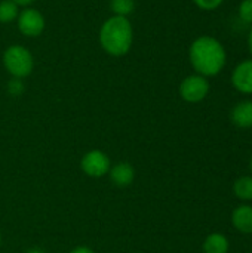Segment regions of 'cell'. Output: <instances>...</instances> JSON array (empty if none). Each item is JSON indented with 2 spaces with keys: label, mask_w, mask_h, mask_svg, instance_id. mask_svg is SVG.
I'll list each match as a JSON object with an SVG mask.
<instances>
[{
  "label": "cell",
  "mask_w": 252,
  "mask_h": 253,
  "mask_svg": "<svg viewBox=\"0 0 252 253\" xmlns=\"http://www.w3.org/2000/svg\"><path fill=\"white\" fill-rule=\"evenodd\" d=\"M189 59L196 74L208 79L224 70L227 64V52L218 39L212 36H199L190 44Z\"/></svg>",
  "instance_id": "obj_1"
},
{
  "label": "cell",
  "mask_w": 252,
  "mask_h": 253,
  "mask_svg": "<svg viewBox=\"0 0 252 253\" xmlns=\"http://www.w3.org/2000/svg\"><path fill=\"white\" fill-rule=\"evenodd\" d=\"M134 42L132 24L125 16H116L105 19L100 30V43L101 47L111 56L126 55Z\"/></svg>",
  "instance_id": "obj_2"
},
{
  "label": "cell",
  "mask_w": 252,
  "mask_h": 253,
  "mask_svg": "<svg viewBox=\"0 0 252 253\" xmlns=\"http://www.w3.org/2000/svg\"><path fill=\"white\" fill-rule=\"evenodd\" d=\"M3 65L15 79L28 77L34 68V59L28 49L21 44L9 46L3 53Z\"/></svg>",
  "instance_id": "obj_3"
},
{
  "label": "cell",
  "mask_w": 252,
  "mask_h": 253,
  "mask_svg": "<svg viewBox=\"0 0 252 253\" xmlns=\"http://www.w3.org/2000/svg\"><path fill=\"white\" fill-rule=\"evenodd\" d=\"M209 90H211L209 80L201 74H196V73L184 77L183 82L180 83V87H178L181 99L184 102H189V104L202 102L209 95Z\"/></svg>",
  "instance_id": "obj_4"
},
{
  "label": "cell",
  "mask_w": 252,
  "mask_h": 253,
  "mask_svg": "<svg viewBox=\"0 0 252 253\" xmlns=\"http://www.w3.org/2000/svg\"><path fill=\"white\" fill-rule=\"evenodd\" d=\"M111 168V160L102 150H89L80 159V170L94 179H100L108 175Z\"/></svg>",
  "instance_id": "obj_5"
},
{
  "label": "cell",
  "mask_w": 252,
  "mask_h": 253,
  "mask_svg": "<svg viewBox=\"0 0 252 253\" xmlns=\"http://www.w3.org/2000/svg\"><path fill=\"white\" fill-rule=\"evenodd\" d=\"M16 24L18 30L25 37H37L45 30V16L34 7H25L19 10Z\"/></svg>",
  "instance_id": "obj_6"
},
{
  "label": "cell",
  "mask_w": 252,
  "mask_h": 253,
  "mask_svg": "<svg viewBox=\"0 0 252 253\" xmlns=\"http://www.w3.org/2000/svg\"><path fill=\"white\" fill-rule=\"evenodd\" d=\"M232 86L242 95H252V59H245L235 67Z\"/></svg>",
  "instance_id": "obj_7"
},
{
  "label": "cell",
  "mask_w": 252,
  "mask_h": 253,
  "mask_svg": "<svg viewBox=\"0 0 252 253\" xmlns=\"http://www.w3.org/2000/svg\"><path fill=\"white\" fill-rule=\"evenodd\" d=\"M110 181L117 188H126L132 185L135 179V168L129 162H117L111 165L108 172Z\"/></svg>",
  "instance_id": "obj_8"
},
{
  "label": "cell",
  "mask_w": 252,
  "mask_h": 253,
  "mask_svg": "<svg viewBox=\"0 0 252 253\" xmlns=\"http://www.w3.org/2000/svg\"><path fill=\"white\" fill-rule=\"evenodd\" d=\"M233 228L245 236H252V205L241 203L238 205L230 216Z\"/></svg>",
  "instance_id": "obj_9"
},
{
  "label": "cell",
  "mask_w": 252,
  "mask_h": 253,
  "mask_svg": "<svg viewBox=\"0 0 252 253\" xmlns=\"http://www.w3.org/2000/svg\"><path fill=\"white\" fill-rule=\"evenodd\" d=\"M230 120L236 127L251 129L252 127V101L245 99L238 102L230 111Z\"/></svg>",
  "instance_id": "obj_10"
},
{
  "label": "cell",
  "mask_w": 252,
  "mask_h": 253,
  "mask_svg": "<svg viewBox=\"0 0 252 253\" xmlns=\"http://www.w3.org/2000/svg\"><path fill=\"white\" fill-rule=\"evenodd\" d=\"M202 249L203 253H229L230 242L223 233H211L205 237Z\"/></svg>",
  "instance_id": "obj_11"
},
{
  "label": "cell",
  "mask_w": 252,
  "mask_h": 253,
  "mask_svg": "<svg viewBox=\"0 0 252 253\" xmlns=\"http://www.w3.org/2000/svg\"><path fill=\"white\" fill-rule=\"evenodd\" d=\"M233 194L236 199H239L244 203L252 202V175H244L239 176L233 182Z\"/></svg>",
  "instance_id": "obj_12"
},
{
  "label": "cell",
  "mask_w": 252,
  "mask_h": 253,
  "mask_svg": "<svg viewBox=\"0 0 252 253\" xmlns=\"http://www.w3.org/2000/svg\"><path fill=\"white\" fill-rule=\"evenodd\" d=\"M19 15V6L13 3L12 0H3L0 1V22L9 24L15 21Z\"/></svg>",
  "instance_id": "obj_13"
},
{
  "label": "cell",
  "mask_w": 252,
  "mask_h": 253,
  "mask_svg": "<svg viewBox=\"0 0 252 253\" xmlns=\"http://www.w3.org/2000/svg\"><path fill=\"white\" fill-rule=\"evenodd\" d=\"M110 7L116 16H125L131 15L135 9V0H111Z\"/></svg>",
  "instance_id": "obj_14"
},
{
  "label": "cell",
  "mask_w": 252,
  "mask_h": 253,
  "mask_svg": "<svg viewBox=\"0 0 252 253\" xmlns=\"http://www.w3.org/2000/svg\"><path fill=\"white\" fill-rule=\"evenodd\" d=\"M239 19L245 24L252 25V0H242L238 7Z\"/></svg>",
  "instance_id": "obj_15"
},
{
  "label": "cell",
  "mask_w": 252,
  "mask_h": 253,
  "mask_svg": "<svg viewBox=\"0 0 252 253\" xmlns=\"http://www.w3.org/2000/svg\"><path fill=\"white\" fill-rule=\"evenodd\" d=\"M24 83H22V79H15L12 77L7 83V92L13 96H19L22 92H24Z\"/></svg>",
  "instance_id": "obj_16"
},
{
  "label": "cell",
  "mask_w": 252,
  "mask_h": 253,
  "mask_svg": "<svg viewBox=\"0 0 252 253\" xmlns=\"http://www.w3.org/2000/svg\"><path fill=\"white\" fill-rule=\"evenodd\" d=\"M193 3L202 10H215L224 3V0H193Z\"/></svg>",
  "instance_id": "obj_17"
},
{
  "label": "cell",
  "mask_w": 252,
  "mask_h": 253,
  "mask_svg": "<svg viewBox=\"0 0 252 253\" xmlns=\"http://www.w3.org/2000/svg\"><path fill=\"white\" fill-rule=\"evenodd\" d=\"M68 253H95V252H94V249H92V248L85 246V245H80V246L73 248V249H71Z\"/></svg>",
  "instance_id": "obj_18"
},
{
  "label": "cell",
  "mask_w": 252,
  "mask_h": 253,
  "mask_svg": "<svg viewBox=\"0 0 252 253\" xmlns=\"http://www.w3.org/2000/svg\"><path fill=\"white\" fill-rule=\"evenodd\" d=\"M12 1L16 3L18 6H25V7H27V6H30L33 1H36V0H12Z\"/></svg>",
  "instance_id": "obj_19"
},
{
  "label": "cell",
  "mask_w": 252,
  "mask_h": 253,
  "mask_svg": "<svg viewBox=\"0 0 252 253\" xmlns=\"http://www.w3.org/2000/svg\"><path fill=\"white\" fill-rule=\"evenodd\" d=\"M25 253H46V251H45V249H42V248H39V246H33V248L27 249Z\"/></svg>",
  "instance_id": "obj_20"
},
{
  "label": "cell",
  "mask_w": 252,
  "mask_h": 253,
  "mask_svg": "<svg viewBox=\"0 0 252 253\" xmlns=\"http://www.w3.org/2000/svg\"><path fill=\"white\" fill-rule=\"evenodd\" d=\"M248 49H250V53L252 56V25L250 28V33H248Z\"/></svg>",
  "instance_id": "obj_21"
},
{
  "label": "cell",
  "mask_w": 252,
  "mask_h": 253,
  "mask_svg": "<svg viewBox=\"0 0 252 253\" xmlns=\"http://www.w3.org/2000/svg\"><path fill=\"white\" fill-rule=\"evenodd\" d=\"M250 170H251V175H252V154H251V157H250Z\"/></svg>",
  "instance_id": "obj_22"
},
{
  "label": "cell",
  "mask_w": 252,
  "mask_h": 253,
  "mask_svg": "<svg viewBox=\"0 0 252 253\" xmlns=\"http://www.w3.org/2000/svg\"><path fill=\"white\" fill-rule=\"evenodd\" d=\"M0 246H1V233H0Z\"/></svg>",
  "instance_id": "obj_23"
}]
</instances>
